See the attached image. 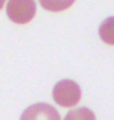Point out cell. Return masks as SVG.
Masks as SVG:
<instances>
[{"instance_id":"cell-4","label":"cell","mask_w":114,"mask_h":120,"mask_svg":"<svg viewBox=\"0 0 114 120\" xmlns=\"http://www.w3.org/2000/svg\"><path fill=\"white\" fill-rule=\"evenodd\" d=\"M99 36L105 44L114 45V17L105 18L99 26Z\"/></svg>"},{"instance_id":"cell-2","label":"cell","mask_w":114,"mask_h":120,"mask_svg":"<svg viewBox=\"0 0 114 120\" xmlns=\"http://www.w3.org/2000/svg\"><path fill=\"white\" fill-rule=\"evenodd\" d=\"M6 14L11 21L17 24H26L36 15L35 0H8Z\"/></svg>"},{"instance_id":"cell-3","label":"cell","mask_w":114,"mask_h":120,"mask_svg":"<svg viewBox=\"0 0 114 120\" xmlns=\"http://www.w3.org/2000/svg\"><path fill=\"white\" fill-rule=\"evenodd\" d=\"M20 120H60V114L53 105L39 102L26 108Z\"/></svg>"},{"instance_id":"cell-6","label":"cell","mask_w":114,"mask_h":120,"mask_svg":"<svg viewBox=\"0 0 114 120\" xmlns=\"http://www.w3.org/2000/svg\"><path fill=\"white\" fill-rule=\"evenodd\" d=\"M65 120H96V117H95V112L92 110L81 107V108H75V110L69 111L65 116Z\"/></svg>"},{"instance_id":"cell-5","label":"cell","mask_w":114,"mask_h":120,"mask_svg":"<svg viewBox=\"0 0 114 120\" xmlns=\"http://www.w3.org/2000/svg\"><path fill=\"white\" fill-rule=\"evenodd\" d=\"M39 3L47 11L60 12V11H65L68 8H71L75 3V0H39Z\"/></svg>"},{"instance_id":"cell-1","label":"cell","mask_w":114,"mask_h":120,"mask_svg":"<svg viewBox=\"0 0 114 120\" xmlns=\"http://www.w3.org/2000/svg\"><path fill=\"white\" fill-rule=\"evenodd\" d=\"M53 99L60 107H74L81 99V89L72 80H62L53 89Z\"/></svg>"},{"instance_id":"cell-7","label":"cell","mask_w":114,"mask_h":120,"mask_svg":"<svg viewBox=\"0 0 114 120\" xmlns=\"http://www.w3.org/2000/svg\"><path fill=\"white\" fill-rule=\"evenodd\" d=\"M5 3H6V0H0V9L3 8V5H5Z\"/></svg>"}]
</instances>
